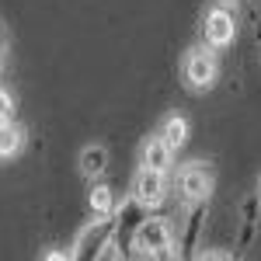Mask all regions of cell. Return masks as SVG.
<instances>
[{
	"mask_svg": "<svg viewBox=\"0 0 261 261\" xmlns=\"http://www.w3.org/2000/svg\"><path fill=\"white\" fill-rule=\"evenodd\" d=\"M171 157H174V146L164 140L161 133L150 136L143 143V167H153V171H167L171 167Z\"/></svg>",
	"mask_w": 261,
	"mask_h": 261,
	"instance_id": "6",
	"label": "cell"
},
{
	"mask_svg": "<svg viewBox=\"0 0 261 261\" xmlns=\"http://www.w3.org/2000/svg\"><path fill=\"white\" fill-rule=\"evenodd\" d=\"M105 161H108L105 146H87V150L81 153V171L87 174V178H94V174L105 171Z\"/></svg>",
	"mask_w": 261,
	"mask_h": 261,
	"instance_id": "9",
	"label": "cell"
},
{
	"mask_svg": "<svg viewBox=\"0 0 261 261\" xmlns=\"http://www.w3.org/2000/svg\"><path fill=\"white\" fill-rule=\"evenodd\" d=\"M185 81L192 84L195 91H209L216 84V60H213V53L192 49L188 60H185Z\"/></svg>",
	"mask_w": 261,
	"mask_h": 261,
	"instance_id": "2",
	"label": "cell"
},
{
	"mask_svg": "<svg viewBox=\"0 0 261 261\" xmlns=\"http://www.w3.org/2000/svg\"><path fill=\"white\" fill-rule=\"evenodd\" d=\"M136 247H140V254H150V258L167 254V247H171V226L164 220H143L140 230H136Z\"/></svg>",
	"mask_w": 261,
	"mask_h": 261,
	"instance_id": "1",
	"label": "cell"
},
{
	"mask_svg": "<svg viewBox=\"0 0 261 261\" xmlns=\"http://www.w3.org/2000/svg\"><path fill=\"white\" fill-rule=\"evenodd\" d=\"M164 192H167V178H164V171H153V167H143L136 181H133V199L140 202V205H161L164 202Z\"/></svg>",
	"mask_w": 261,
	"mask_h": 261,
	"instance_id": "3",
	"label": "cell"
},
{
	"mask_svg": "<svg viewBox=\"0 0 261 261\" xmlns=\"http://www.w3.org/2000/svg\"><path fill=\"white\" fill-rule=\"evenodd\" d=\"M21 143H24V133H21L14 122H0V161H7V157H14L21 150Z\"/></svg>",
	"mask_w": 261,
	"mask_h": 261,
	"instance_id": "7",
	"label": "cell"
},
{
	"mask_svg": "<svg viewBox=\"0 0 261 261\" xmlns=\"http://www.w3.org/2000/svg\"><path fill=\"white\" fill-rule=\"evenodd\" d=\"M233 35H237V21H233V14H230V11L216 7V11H209V14H205V42H209L213 49L230 45V42H233Z\"/></svg>",
	"mask_w": 261,
	"mask_h": 261,
	"instance_id": "4",
	"label": "cell"
},
{
	"mask_svg": "<svg viewBox=\"0 0 261 261\" xmlns=\"http://www.w3.org/2000/svg\"><path fill=\"white\" fill-rule=\"evenodd\" d=\"M112 188H108V185H94V188H91V209H94V213H108V209H112Z\"/></svg>",
	"mask_w": 261,
	"mask_h": 261,
	"instance_id": "10",
	"label": "cell"
},
{
	"mask_svg": "<svg viewBox=\"0 0 261 261\" xmlns=\"http://www.w3.org/2000/svg\"><path fill=\"white\" fill-rule=\"evenodd\" d=\"M161 136L178 150V146H185V140H188V122L181 119V115H171V119L161 125Z\"/></svg>",
	"mask_w": 261,
	"mask_h": 261,
	"instance_id": "8",
	"label": "cell"
},
{
	"mask_svg": "<svg viewBox=\"0 0 261 261\" xmlns=\"http://www.w3.org/2000/svg\"><path fill=\"white\" fill-rule=\"evenodd\" d=\"M209 192H213V174L202 164H188L181 171V195L188 202H202Z\"/></svg>",
	"mask_w": 261,
	"mask_h": 261,
	"instance_id": "5",
	"label": "cell"
},
{
	"mask_svg": "<svg viewBox=\"0 0 261 261\" xmlns=\"http://www.w3.org/2000/svg\"><path fill=\"white\" fill-rule=\"evenodd\" d=\"M14 119V101H11V94L0 87V122H11Z\"/></svg>",
	"mask_w": 261,
	"mask_h": 261,
	"instance_id": "11",
	"label": "cell"
}]
</instances>
